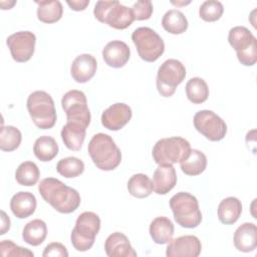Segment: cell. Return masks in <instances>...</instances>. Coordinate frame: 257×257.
Masks as SVG:
<instances>
[{"instance_id":"24","label":"cell","mask_w":257,"mask_h":257,"mask_svg":"<svg viewBox=\"0 0 257 257\" xmlns=\"http://www.w3.org/2000/svg\"><path fill=\"white\" fill-rule=\"evenodd\" d=\"M217 212L221 223L232 225L238 221L242 213L241 201L235 197H228L220 202Z\"/></svg>"},{"instance_id":"3","label":"cell","mask_w":257,"mask_h":257,"mask_svg":"<svg viewBox=\"0 0 257 257\" xmlns=\"http://www.w3.org/2000/svg\"><path fill=\"white\" fill-rule=\"evenodd\" d=\"M175 221L183 228H196L202 222V213L198 200L187 192H179L170 199Z\"/></svg>"},{"instance_id":"1","label":"cell","mask_w":257,"mask_h":257,"mask_svg":"<svg viewBox=\"0 0 257 257\" xmlns=\"http://www.w3.org/2000/svg\"><path fill=\"white\" fill-rule=\"evenodd\" d=\"M38 191L43 200L62 214L74 212L80 205L79 193L55 178L40 181Z\"/></svg>"},{"instance_id":"12","label":"cell","mask_w":257,"mask_h":257,"mask_svg":"<svg viewBox=\"0 0 257 257\" xmlns=\"http://www.w3.org/2000/svg\"><path fill=\"white\" fill-rule=\"evenodd\" d=\"M193 121L195 128L211 142H219L227 134L226 122L212 110H199L194 115Z\"/></svg>"},{"instance_id":"8","label":"cell","mask_w":257,"mask_h":257,"mask_svg":"<svg viewBox=\"0 0 257 257\" xmlns=\"http://www.w3.org/2000/svg\"><path fill=\"white\" fill-rule=\"evenodd\" d=\"M229 44L235 49L239 62L245 66H252L257 61V39L244 26H235L228 34Z\"/></svg>"},{"instance_id":"13","label":"cell","mask_w":257,"mask_h":257,"mask_svg":"<svg viewBox=\"0 0 257 257\" xmlns=\"http://www.w3.org/2000/svg\"><path fill=\"white\" fill-rule=\"evenodd\" d=\"M36 36L31 31H18L9 35L6 44L12 58L17 62L28 61L35 50Z\"/></svg>"},{"instance_id":"7","label":"cell","mask_w":257,"mask_h":257,"mask_svg":"<svg viewBox=\"0 0 257 257\" xmlns=\"http://www.w3.org/2000/svg\"><path fill=\"white\" fill-rule=\"evenodd\" d=\"M190 143L181 137L159 140L153 148V158L158 165H173L185 160L191 152Z\"/></svg>"},{"instance_id":"32","label":"cell","mask_w":257,"mask_h":257,"mask_svg":"<svg viewBox=\"0 0 257 257\" xmlns=\"http://www.w3.org/2000/svg\"><path fill=\"white\" fill-rule=\"evenodd\" d=\"M40 177V171L37 165L33 162L27 161L21 163L15 172L16 182L21 186H34Z\"/></svg>"},{"instance_id":"28","label":"cell","mask_w":257,"mask_h":257,"mask_svg":"<svg viewBox=\"0 0 257 257\" xmlns=\"http://www.w3.org/2000/svg\"><path fill=\"white\" fill-rule=\"evenodd\" d=\"M33 153L39 161L50 162L58 154V145L52 137L42 136L35 141Z\"/></svg>"},{"instance_id":"26","label":"cell","mask_w":257,"mask_h":257,"mask_svg":"<svg viewBox=\"0 0 257 257\" xmlns=\"http://www.w3.org/2000/svg\"><path fill=\"white\" fill-rule=\"evenodd\" d=\"M38 5L37 18L43 23H54L60 20L63 13V7L60 1H35Z\"/></svg>"},{"instance_id":"27","label":"cell","mask_w":257,"mask_h":257,"mask_svg":"<svg viewBox=\"0 0 257 257\" xmlns=\"http://www.w3.org/2000/svg\"><path fill=\"white\" fill-rule=\"evenodd\" d=\"M181 170L188 176H198L202 174L207 167V158L199 150H191L189 156L180 162Z\"/></svg>"},{"instance_id":"5","label":"cell","mask_w":257,"mask_h":257,"mask_svg":"<svg viewBox=\"0 0 257 257\" xmlns=\"http://www.w3.org/2000/svg\"><path fill=\"white\" fill-rule=\"evenodd\" d=\"M93 14L99 22L114 29H125L135 21L132 9L116 0L97 1L94 5Z\"/></svg>"},{"instance_id":"25","label":"cell","mask_w":257,"mask_h":257,"mask_svg":"<svg viewBox=\"0 0 257 257\" xmlns=\"http://www.w3.org/2000/svg\"><path fill=\"white\" fill-rule=\"evenodd\" d=\"M47 236V226L44 221L34 219L28 222L23 229L22 238L31 246H38L43 243Z\"/></svg>"},{"instance_id":"4","label":"cell","mask_w":257,"mask_h":257,"mask_svg":"<svg viewBox=\"0 0 257 257\" xmlns=\"http://www.w3.org/2000/svg\"><path fill=\"white\" fill-rule=\"evenodd\" d=\"M27 109L34 124L41 130H48L56 122V110L51 95L43 90H36L27 98Z\"/></svg>"},{"instance_id":"20","label":"cell","mask_w":257,"mask_h":257,"mask_svg":"<svg viewBox=\"0 0 257 257\" xmlns=\"http://www.w3.org/2000/svg\"><path fill=\"white\" fill-rule=\"evenodd\" d=\"M234 246L241 252H252L257 247V227L253 223H243L234 233Z\"/></svg>"},{"instance_id":"30","label":"cell","mask_w":257,"mask_h":257,"mask_svg":"<svg viewBox=\"0 0 257 257\" xmlns=\"http://www.w3.org/2000/svg\"><path fill=\"white\" fill-rule=\"evenodd\" d=\"M128 193L138 199L149 197L153 191L154 186L151 179L145 174H135L127 182Z\"/></svg>"},{"instance_id":"23","label":"cell","mask_w":257,"mask_h":257,"mask_svg":"<svg viewBox=\"0 0 257 257\" xmlns=\"http://www.w3.org/2000/svg\"><path fill=\"white\" fill-rule=\"evenodd\" d=\"M174 224L173 222L164 216L155 218L150 225V235L153 241L157 244H167L174 236Z\"/></svg>"},{"instance_id":"19","label":"cell","mask_w":257,"mask_h":257,"mask_svg":"<svg viewBox=\"0 0 257 257\" xmlns=\"http://www.w3.org/2000/svg\"><path fill=\"white\" fill-rule=\"evenodd\" d=\"M177 184V174L173 165H159L153 176L154 191L158 195L168 194Z\"/></svg>"},{"instance_id":"21","label":"cell","mask_w":257,"mask_h":257,"mask_svg":"<svg viewBox=\"0 0 257 257\" xmlns=\"http://www.w3.org/2000/svg\"><path fill=\"white\" fill-rule=\"evenodd\" d=\"M36 198L30 192H18L11 198L10 209L18 219H25L31 216L36 209Z\"/></svg>"},{"instance_id":"2","label":"cell","mask_w":257,"mask_h":257,"mask_svg":"<svg viewBox=\"0 0 257 257\" xmlns=\"http://www.w3.org/2000/svg\"><path fill=\"white\" fill-rule=\"evenodd\" d=\"M87 151L93 164L101 171H112L120 164V150L106 134L94 135L88 143Z\"/></svg>"},{"instance_id":"33","label":"cell","mask_w":257,"mask_h":257,"mask_svg":"<svg viewBox=\"0 0 257 257\" xmlns=\"http://www.w3.org/2000/svg\"><path fill=\"white\" fill-rule=\"evenodd\" d=\"M21 132L13 125H2L0 130V149L3 152L15 151L21 144Z\"/></svg>"},{"instance_id":"6","label":"cell","mask_w":257,"mask_h":257,"mask_svg":"<svg viewBox=\"0 0 257 257\" xmlns=\"http://www.w3.org/2000/svg\"><path fill=\"white\" fill-rule=\"evenodd\" d=\"M100 229V219L93 212L81 213L70 234V241L75 250L85 252L89 250Z\"/></svg>"},{"instance_id":"35","label":"cell","mask_w":257,"mask_h":257,"mask_svg":"<svg viewBox=\"0 0 257 257\" xmlns=\"http://www.w3.org/2000/svg\"><path fill=\"white\" fill-rule=\"evenodd\" d=\"M224 12L223 4L217 0H207L199 8L200 17L207 22H214L221 18Z\"/></svg>"},{"instance_id":"36","label":"cell","mask_w":257,"mask_h":257,"mask_svg":"<svg viewBox=\"0 0 257 257\" xmlns=\"http://www.w3.org/2000/svg\"><path fill=\"white\" fill-rule=\"evenodd\" d=\"M0 255L3 257H33L34 253L27 248H23L16 245L11 240H3L0 243Z\"/></svg>"},{"instance_id":"15","label":"cell","mask_w":257,"mask_h":257,"mask_svg":"<svg viewBox=\"0 0 257 257\" xmlns=\"http://www.w3.org/2000/svg\"><path fill=\"white\" fill-rule=\"evenodd\" d=\"M132 115V108L127 104L116 102L102 112L101 124L109 131H118L131 120Z\"/></svg>"},{"instance_id":"29","label":"cell","mask_w":257,"mask_h":257,"mask_svg":"<svg viewBox=\"0 0 257 257\" xmlns=\"http://www.w3.org/2000/svg\"><path fill=\"white\" fill-rule=\"evenodd\" d=\"M162 26L171 34H182L188 29V20L180 10L171 9L163 16Z\"/></svg>"},{"instance_id":"22","label":"cell","mask_w":257,"mask_h":257,"mask_svg":"<svg viewBox=\"0 0 257 257\" xmlns=\"http://www.w3.org/2000/svg\"><path fill=\"white\" fill-rule=\"evenodd\" d=\"M86 126L74 121H66L61 130V139L65 147L71 151H79L85 139Z\"/></svg>"},{"instance_id":"31","label":"cell","mask_w":257,"mask_h":257,"mask_svg":"<svg viewBox=\"0 0 257 257\" xmlns=\"http://www.w3.org/2000/svg\"><path fill=\"white\" fill-rule=\"evenodd\" d=\"M186 94L191 102L195 104L203 103L209 96L208 84L201 77H193L186 84Z\"/></svg>"},{"instance_id":"10","label":"cell","mask_w":257,"mask_h":257,"mask_svg":"<svg viewBox=\"0 0 257 257\" xmlns=\"http://www.w3.org/2000/svg\"><path fill=\"white\" fill-rule=\"evenodd\" d=\"M186 77V68L184 64L177 59H167L158 69L157 89L164 97L172 96L179 84Z\"/></svg>"},{"instance_id":"11","label":"cell","mask_w":257,"mask_h":257,"mask_svg":"<svg viewBox=\"0 0 257 257\" xmlns=\"http://www.w3.org/2000/svg\"><path fill=\"white\" fill-rule=\"evenodd\" d=\"M61 106L67 121L79 122L86 127L90 123V111L85 94L77 89L67 91L61 99Z\"/></svg>"},{"instance_id":"37","label":"cell","mask_w":257,"mask_h":257,"mask_svg":"<svg viewBox=\"0 0 257 257\" xmlns=\"http://www.w3.org/2000/svg\"><path fill=\"white\" fill-rule=\"evenodd\" d=\"M135 20H147L153 14V3L149 0H139L131 8Z\"/></svg>"},{"instance_id":"17","label":"cell","mask_w":257,"mask_h":257,"mask_svg":"<svg viewBox=\"0 0 257 257\" xmlns=\"http://www.w3.org/2000/svg\"><path fill=\"white\" fill-rule=\"evenodd\" d=\"M97 68V62L94 56L88 53L78 55L71 64L70 73L72 78L78 83H85L90 80Z\"/></svg>"},{"instance_id":"40","label":"cell","mask_w":257,"mask_h":257,"mask_svg":"<svg viewBox=\"0 0 257 257\" xmlns=\"http://www.w3.org/2000/svg\"><path fill=\"white\" fill-rule=\"evenodd\" d=\"M10 219L7 216V214L4 211H1V229H0V235H4L7 231L10 229Z\"/></svg>"},{"instance_id":"9","label":"cell","mask_w":257,"mask_h":257,"mask_svg":"<svg viewBox=\"0 0 257 257\" xmlns=\"http://www.w3.org/2000/svg\"><path fill=\"white\" fill-rule=\"evenodd\" d=\"M132 40L137 47L139 56L147 62L156 61L165 51L164 40L150 27H139L134 30Z\"/></svg>"},{"instance_id":"16","label":"cell","mask_w":257,"mask_h":257,"mask_svg":"<svg viewBox=\"0 0 257 257\" xmlns=\"http://www.w3.org/2000/svg\"><path fill=\"white\" fill-rule=\"evenodd\" d=\"M130 57V47L120 40L109 41L102 49V58L109 67L120 68L127 63Z\"/></svg>"},{"instance_id":"14","label":"cell","mask_w":257,"mask_h":257,"mask_svg":"<svg viewBox=\"0 0 257 257\" xmlns=\"http://www.w3.org/2000/svg\"><path fill=\"white\" fill-rule=\"evenodd\" d=\"M202 250V244L198 237L185 235L172 239L167 247L168 257H197Z\"/></svg>"},{"instance_id":"38","label":"cell","mask_w":257,"mask_h":257,"mask_svg":"<svg viewBox=\"0 0 257 257\" xmlns=\"http://www.w3.org/2000/svg\"><path fill=\"white\" fill-rule=\"evenodd\" d=\"M42 256L43 257H50V256H52V257H57V256L67 257L68 252H67L66 247L63 244L58 243V242H52V243H49L44 248Z\"/></svg>"},{"instance_id":"39","label":"cell","mask_w":257,"mask_h":257,"mask_svg":"<svg viewBox=\"0 0 257 257\" xmlns=\"http://www.w3.org/2000/svg\"><path fill=\"white\" fill-rule=\"evenodd\" d=\"M66 3L70 7V9L74 11H82L89 4V0H72V1L67 0Z\"/></svg>"},{"instance_id":"18","label":"cell","mask_w":257,"mask_h":257,"mask_svg":"<svg viewBox=\"0 0 257 257\" xmlns=\"http://www.w3.org/2000/svg\"><path fill=\"white\" fill-rule=\"evenodd\" d=\"M104 250L108 257H136L137 252L132 247L128 238L120 233L110 234L104 242Z\"/></svg>"},{"instance_id":"41","label":"cell","mask_w":257,"mask_h":257,"mask_svg":"<svg viewBox=\"0 0 257 257\" xmlns=\"http://www.w3.org/2000/svg\"><path fill=\"white\" fill-rule=\"evenodd\" d=\"M14 4H16V2H15V1H11V2H5V1H1V7H2V9H3V10L12 8V6H13Z\"/></svg>"},{"instance_id":"34","label":"cell","mask_w":257,"mask_h":257,"mask_svg":"<svg viewBox=\"0 0 257 257\" xmlns=\"http://www.w3.org/2000/svg\"><path fill=\"white\" fill-rule=\"evenodd\" d=\"M56 171L64 178H76L84 171V163L75 157L61 159L56 165Z\"/></svg>"}]
</instances>
